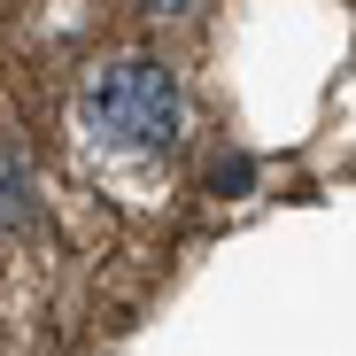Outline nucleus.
I'll return each mask as SVG.
<instances>
[{
    "mask_svg": "<svg viewBox=\"0 0 356 356\" xmlns=\"http://www.w3.org/2000/svg\"><path fill=\"white\" fill-rule=\"evenodd\" d=\"M78 124L108 147V155H170L178 124H186V93L178 70L155 54H108L78 86Z\"/></svg>",
    "mask_w": 356,
    "mask_h": 356,
    "instance_id": "obj_1",
    "label": "nucleus"
},
{
    "mask_svg": "<svg viewBox=\"0 0 356 356\" xmlns=\"http://www.w3.org/2000/svg\"><path fill=\"white\" fill-rule=\"evenodd\" d=\"M0 232L8 241H31V232H47V202H39V178L16 147H0Z\"/></svg>",
    "mask_w": 356,
    "mask_h": 356,
    "instance_id": "obj_2",
    "label": "nucleus"
},
{
    "mask_svg": "<svg viewBox=\"0 0 356 356\" xmlns=\"http://www.w3.org/2000/svg\"><path fill=\"white\" fill-rule=\"evenodd\" d=\"M132 8H140V16H170V24H178V16H194L202 0H132Z\"/></svg>",
    "mask_w": 356,
    "mask_h": 356,
    "instance_id": "obj_3",
    "label": "nucleus"
}]
</instances>
